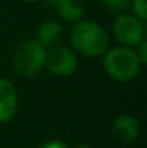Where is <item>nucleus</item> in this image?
<instances>
[{
	"label": "nucleus",
	"instance_id": "obj_14",
	"mask_svg": "<svg viewBox=\"0 0 147 148\" xmlns=\"http://www.w3.org/2000/svg\"><path fill=\"white\" fill-rule=\"evenodd\" d=\"M74 148H94L92 145H88V144H81V145H77Z\"/></svg>",
	"mask_w": 147,
	"mask_h": 148
},
{
	"label": "nucleus",
	"instance_id": "obj_1",
	"mask_svg": "<svg viewBox=\"0 0 147 148\" xmlns=\"http://www.w3.org/2000/svg\"><path fill=\"white\" fill-rule=\"evenodd\" d=\"M71 45L81 56L98 58L110 48V36L97 22H77L71 30Z\"/></svg>",
	"mask_w": 147,
	"mask_h": 148
},
{
	"label": "nucleus",
	"instance_id": "obj_12",
	"mask_svg": "<svg viewBox=\"0 0 147 148\" xmlns=\"http://www.w3.org/2000/svg\"><path fill=\"white\" fill-rule=\"evenodd\" d=\"M136 55H137L140 63H141V65H146L147 63V40L146 39H144L141 43L137 45V52H136Z\"/></svg>",
	"mask_w": 147,
	"mask_h": 148
},
{
	"label": "nucleus",
	"instance_id": "obj_9",
	"mask_svg": "<svg viewBox=\"0 0 147 148\" xmlns=\"http://www.w3.org/2000/svg\"><path fill=\"white\" fill-rule=\"evenodd\" d=\"M58 14L66 22H81L82 16L85 14L87 3L85 0H59L56 3Z\"/></svg>",
	"mask_w": 147,
	"mask_h": 148
},
{
	"label": "nucleus",
	"instance_id": "obj_6",
	"mask_svg": "<svg viewBox=\"0 0 147 148\" xmlns=\"http://www.w3.org/2000/svg\"><path fill=\"white\" fill-rule=\"evenodd\" d=\"M140 122L128 114L124 115H118L111 125V132L114 135V138L126 145H130L133 143H136L140 137Z\"/></svg>",
	"mask_w": 147,
	"mask_h": 148
},
{
	"label": "nucleus",
	"instance_id": "obj_10",
	"mask_svg": "<svg viewBox=\"0 0 147 148\" xmlns=\"http://www.w3.org/2000/svg\"><path fill=\"white\" fill-rule=\"evenodd\" d=\"M130 9L133 10V16L140 22L144 23L147 20V0H133Z\"/></svg>",
	"mask_w": 147,
	"mask_h": 148
},
{
	"label": "nucleus",
	"instance_id": "obj_2",
	"mask_svg": "<svg viewBox=\"0 0 147 148\" xmlns=\"http://www.w3.org/2000/svg\"><path fill=\"white\" fill-rule=\"evenodd\" d=\"M102 65L107 75L117 82H128L134 79L141 68L136 50L126 46L108 48L104 53Z\"/></svg>",
	"mask_w": 147,
	"mask_h": 148
},
{
	"label": "nucleus",
	"instance_id": "obj_5",
	"mask_svg": "<svg viewBox=\"0 0 147 148\" xmlns=\"http://www.w3.org/2000/svg\"><path fill=\"white\" fill-rule=\"evenodd\" d=\"M45 68L52 75L56 76H69L78 68V59L75 52L66 46H53L46 49Z\"/></svg>",
	"mask_w": 147,
	"mask_h": 148
},
{
	"label": "nucleus",
	"instance_id": "obj_13",
	"mask_svg": "<svg viewBox=\"0 0 147 148\" xmlns=\"http://www.w3.org/2000/svg\"><path fill=\"white\" fill-rule=\"evenodd\" d=\"M39 148H69V147L61 140H48L43 144H41Z\"/></svg>",
	"mask_w": 147,
	"mask_h": 148
},
{
	"label": "nucleus",
	"instance_id": "obj_4",
	"mask_svg": "<svg viewBox=\"0 0 147 148\" xmlns=\"http://www.w3.org/2000/svg\"><path fill=\"white\" fill-rule=\"evenodd\" d=\"M112 35L114 38L123 43L126 48L137 46L146 39V27L144 23L140 22L133 14L121 13L112 22Z\"/></svg>",
	"mask_w": 147,
	"mask_h": 148
},
{
	"label": "nucleus",
	"instance_id": "obj_7",
	"mask_svg": "<svg viewBox=\"0 0 147 148\" xmlns=\"http://www.w3.org/2000/svg\"><path fill=\"white\" fill-rule=\"evenodd\" d=\"M17 111V91L14 85L4 78H0V124L13 119Z\"/></svg>",
	"mask_w": 147,
	"mask_h": 148
},
{
	"label": "nucleus",
	"instance_id": "obj_16",
	"mask_svg": "<svg viewBox=\"0 0 147 148\" xmlns=\"http://www.w3.org/2000/svg\"><path fill=\"white\" fill-rule=\"evenodd\" d=\"M22 1H25V3H38L41 0H22Z\"/></svg>",
	"mask_w": 147,
	"mask_h": 148
},
{
	"label": "nucleus",
	"instance_id": "obj_11",
	"mask_svg": "<svg viewBox=\"0 0 147 148\" xmlns=\"http://www.w3.org/2000/svg\"><path fill=\"white\" fill-rule=\"evenodd\" d=\"M102 1L108 10L115 12V13H123L127 9H130L133 0H102Z\"/></svg>",
	"mask_w": 147,
	"mask_h": 148
},
{
	"label": "nucleus",
	"instance_id": "obj_3",
	"mask_svg": "<svg viewBox=\"0 0 147 148\" xmlns=\"http://www.w3.org/2000/svg\"><path fill=\"white\" fill-rule=\"evenodd\" d=\"M46 49L36 40H25L13 55V68L22 76H35L45 68Z\"/></svg>",
	"mask_w": 147,
	"mask_h": 148
},
{
	"label": "nucleus",
	"instance_id": "obj_17",
	"mask_svg": "<svg viewBox=\"0 0 147 148\" xmlns=\"http://www.w3.org/2000/svg\"><path fill=\"white\" fill-rule=\"evenodd\" d=\"M124 148H136V147H131V145H127V147H124Z\"/></svg>",
	"mask_w": 147,
	"mask_h": 148
},
{
	"label": "nucleus",
	"instance_id": "obj_8",
	"mask_svg": "<svg viewBox=\"0 0 147 148\" xmlns=\"http://www.w3.org/2000/svg\"><path fill=\"white\" fill-rule=\"evenodd\" d=\"M63 36V27L59 22L56 20H45L39 25L38 30H36V42L43 46L45 49H50L53 46H56L61 39Z\"/></svg>",
	"mask_w": 147,
	"mask_h": 148
},
{
	"label": "nucleus",
	"instance_id": "obj_15",
	"mask_svg": "<svg viewBox=\"0 0 147 148\" xmlns=\"http://www.w3.org/2000/svg\"><path fill=\"white\" fill-rule=\"evenodd\" d=\"M58 1H59V0H48V3L50 4V6H56Z\"/></svg>",
	"mask_w": 147,
	"mask_h": 148
}]
</instances>
